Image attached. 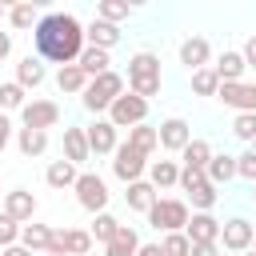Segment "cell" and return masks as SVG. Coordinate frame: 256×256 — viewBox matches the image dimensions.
Wrapping results in <instances>:
<instances>
[{"label":"cell","instance_id":"cell-46","mask_svg":"<svg viewBox=\"0 0 256 256\" xmlns=\"http://www.w3.org/2000/svg\"><path fill=\"white\" fill-rule=\"evenodd\" d=\"M8 140H12V120H8L4 112H0V152L8 148Z\"/></svg>","mask_w":256,"mask_h":256},{"label":"cell","instance_id":"cell-35","mask_svg":"<svg viewBox=\"0 0 256 256\" xmlns=\"http://www.w3.org/2000/svg\"><path fill=\"white\" fill-rule=\"evenodd\" d=\"M188 200H192V212H212L220 192H216V184H200L196 192H188Z\"/></svg>","mask_w":256,"mask_h":256},{"label":"cell","instance_id":"cell-38","mask_svg":"<svg viewBox=\"0 0 256 256\" xmlns=\"http://www.w3.org/2000/svg\"><path fill=\"white\" fill-rule=\"evenodd\" d=\"M216 88H220V80H216V72H212V68L192 72V92H196V96H216Z\"/></svg>","mask_w":256,"mask_h":256},{"label":"cell","instance_id":"cell-15","mask_svg":"<svg viewBox=\"0 0 256 256\" xmlns=\"http://www.w3.org/2000/svg\"><path fill=\"white\" fill-rule=\"evenodd\" d=\"M208 68L216 72V80H220V84H240V80H244V72H248L244 56H240L236 48H224V52L216 56V64H208Z\"/></svg>","mask_w":256,"mask_h":256},{"label":"cell","instance_id":"cell-40","mask_svg":"<svg viewBox=\"0 0 256 256\" xmlns=\"http://www.w3.org/2000/svg\"><path fill=\"white\" fill-rule=\"evenodd\" d=\"M236 176L248 180V184H256V152H252V148H244V152L236 156Z\"/></svg>","mask_w":256,"mask_h":256},{"label":"cell","instance_id":"cell-29","mask_svg":"<svg viewBox=\"0 0 256 256\" xmlns=\"http://www.w3.org/2000/svg\"><path fill=\"white\" fill-rule=\"evenodd\" d=\"M124 144H132L136 152H144V156H152L156 148H160V140H156V128L152 124H136V128H128V140Z\"/></svg>","mask_w":256,"mask_h":256},{"label":"cell","instance_id":"cell-48","mask_svg":"<svg viewBox=\"0 0 256 256\" xmlns=\"http://www.w3.org/2000/svg\"><path fill=\"white\" fill-rule=\"evenodd\" d=\"M0 256H32L24 244H8V248H0Z\"/></svg>","mask_w":256,"mask_h":256},{"label":"cell","instance_id":"cell-8","mask_svg":"<svg viewBox=\"0 0 256 256\" xmlns=\"http://www.w3.org/2000/svg\"><path fill=\"white\" fill-rule=\"evenodd\" d=\"M20 120H24V128L48 132V128L60 124V104H56V100H28V104L20 108Z\"/></svg>","mask_w":256,"mask_h":256},{"label":"cell","instance_id":"cell-32","mask_svg":"<svg viewBox=\"0 0 256 256\" xmlns=\"http://www.w3.org/2000/svg\"><path fill=\"white\" fill-rule=\"evenodd\" d=\"M88 252H92L88 228H64V256H88Z\"/></svg>","mask_w":256,"mask_h":256},{"label":"cell","instance_id":"cell-24","mask_svg":"<svg viewBox=\"0 0 256 256\" xmlns=\"http://www.w3.org/2000/svg\"><path fill=\"white\" fill-rule=\"evenodd\" d=\"M44 80H48V72H44V64H40L36 56H24V60L16 64V84H20L24 92H28V88H40Z\"/></svg>","mask_w":256,"mask_h":256},{"label":"cell","instance_id":"cell-1","mask_svg":"<svg viewBox=\"0 0 256 256\" xmlns=\"http://www.w3.org/2000/svg\"><path fill=\"white\" fill-rule=\"evenodd\" d=\"M32 44H36L40 60H52L60 68L76 64L84 52V24L72 12H44L32 28Z\"/></svg>","mask_w":256,"mask_h":256},{"label":"cell","instance_id":"cell-11","mask_svg":"<svg viewBox=\"0 0 256 256\" xmlns=\"http://www.w3.org/2000/svg\"><path fill=\"white\" fill-rule=\"evenodd\" d=\"M184 236L188 244H220V220L212 212H192L184 224Z\"/></svg>","mask_w":256,"mask_h":256},{"label":"cell","instance_id":"cell-31","mask_svg":"<svg viewBox=\"0 0 256 256\" xmlns=\"http://www.w3.org/2000/svg\"><path fill=\"white\" fill-rule=\"evenodd\" d=\"M48 236H52V228H48V224H36V220L20 228V244H24L28 252H44V248H48Z\"/></svg>","mask_w":256,"mask_h":256},{"label":"cell","instance_id":"cell-41","mask_svg":"<svg viewBox=\"0 0 256 256\" xmlns=\"http://www.w3.org/2000/svg\"><path fill=\"white\" fill-rule=\"evenodd\" d=\"M20 228H24V224H16L12 216H4V212H0V248L20 244Z\"/></svg>","mask_w":256,"mask_h":256},{"label":"cell","instance_id":"cell-50","mask_svg":"<svg viewBox=\"0 0 256 256\" xmlns=\"http://www.w3.org/2000/svg\"><path fill=\"white\" fill-rule=\"evenodd\" d=\"M0 20H8V4H0Z\"/></svg>","mask_w":256,"mask_h":256},{"label":"cell","instance_id":"cell-37","mask_svg":"<svg viewBox=\"0 0 256 256\" xmlns=\"http://www.w3.org/2000/svg\"><path fill=\"white\" fill-rule=\"evenodd\" d=\"M232 136L244 140V144H252V140H256V112H236V120H232Z\"/></svg>","mask_w":256,"mask_h":256},{"label":"cell","instance_id":"cell-16","mask_svg":"<svg viewBox=\"0 0 256 256\" xmlns=\"http://www.w3.org/2000/svg\"><path fill=\"white\" fill-rule=\"evenodd\" d=\"M208 60H212V44H208L204 36H188V40H180V64H184L188 72L208 68Z\"/></svg>","mask_w":256,"mask_h":256},{"label":"cell","instance_id":"cell-21","mask_svg":"<svg viewBox=\"0 0 256 256\" xmlns=\"http://www.w3.org/2000/svg\"><path fill=\"white\" fill-rule=\"evenodd\" d=\"M64 160L68 164H84V160H92V152H88V140H84V128H64Z\"/></svg>","mask_w":256,"mask_h":256},{"label":"cell","instance_id":"cell-2","mask_svg":"<svg viewBox=\"0 0 256 256\" xmlns=\"http://www.w3.org/2000/svg\"><path fill=\"white\" fill-rule=\"evenodd\" d=\"M128 92L140 96V100H152L160 92V56L156 52H136L128 60V76H124Z\"/></svg>","mask_w":256,"mask_h":256},{"label":"cell","instance_id":"cell-4","mask_svg":"<svg viewBox=\"0 0 256 256\" xmlns=\"http://www.w3.org/2000/svg\"><path fill=\"white\" fill-rule=\"evenodd\" d=\"M144 216H148V224H152L156 232L168 236V232H184V224H188L192 212H188V204L176 200V196H156V204H152Z\"/></svg>","mask_w":256,"mask_h":256},{"label":"cell","instance_id":"cell-34","mask_svg":"<svg viewBox=\"0 0 256 256\" xmlns=\"http://www.w3.org/2000/svg\"><path fill=\"white\" fill-rule=\"evenodd\" d=\"M128 0H100L96 4V20H104V24H116L120 28V20H128Z\"/></svg>","mask_w":256,"mask_h":256},{"label":"cell","instance_id":"cell-3","mask_svg":"<svg viewBox=\"0 0 256 256\" xmlns=\"http://www.w3.org/2000/svg\"><path fill=\"white\" fill-rule=\"evenodd\" d=\"M120 92H128V84H124V76H120V72H112V68H108L104 76L88 80V88L80 92V100H84V108H88V112H96V116H100V112H108V108H112V100H116Z\"/></svg>","mask_w":256,"mask_h":256},{"label":"cell","instance_id":"cell-18","mask_svg":"<svg viewBox=\"0 0 256 256\" xmlns=\"http://www.w3.org/2000/svg\"><path fill=\"white\" fill-rule=\"evenodd\" d=\"M176 180H180V164H176V160H148V184H152L156 192L176 188Z\"/></svg>","mask_w":256,"mask_h":256},{"label":"cell","instance_id":"cell-42","mask_svg":"<svg viewBox=\"0 0 256 256\" xmlns=\"http://www.w3.org/2000/svg\"><path fill=\"white\" fill-rule=\"evenodd\" d=\"M184 192H196L200 184H208V176H204V168H180V180H176Z\"/></svg>","mask_w":256,"mask_h":256},{"label":"cell","instance_id":"cell-5","mask_svg":"<svg viewBox=\"0 0 256 256\" xmlns=\"http://www.w3.org/2000/svg\"><path fill=\"white\" fill-rule=\"evenodd\" d=\"M116 132L120 128H136V124H148V100H140V96H132V92H120L116 100H112V108H108V116H104Z\"/></svg>","mask_w":256,"mask_h":256},{"label":"cell","instance_id":"cell-27","mask_svg":"<svg viewBox=\"0 0 256 256\" xmlns=\"http://www.w3.org/2000/svg\"><path fill=\"white\" fill-rule=\"evenodd\" d=\"M180 168H208V160H212V144L208 140H200V136H192L188 144H184V152H180Z\"/></svg>","mask_w":256,"mask_h":256},{"label":"cell","instance_id":"cell-20","mask_svg":"<svg viewBox=\"0 0 256 256\" xmlns=\"http://www.w3.org/2000/svg\"><path fill=\"white\" fill-rule=\"evenodd\" d=\"M76 176H80V168H76V164H68V160L60 156V160H52V164H48L44 184H48V188H56V192H64V188H72V184H76Z\"/></svg>","mask_w":256,"mask_h":256},{"label":"cell","instance_id":"cell-25","mask_svg":"<svg viewBox=\"0 0 256 256\" xmlns=\"http://www.w3.org/2000/svg\"><path fill=\"white\" fill-rule=\"evenodd\" d=\"M56 88H60L64 96H80V92L88 88V76H84V68H80V64H64V68L56 72Z\"/></svg>","mask_w":256,"mask_h":256},{"label":"cell","instance_id":"cell-13","mask_svg":"<svg viewBox=\"0 0 256 256\" xmlns=\"http://www.w3.org/2000/svg\"><path fill=\"white\" fill-rule=\"evenodd\" d=\"M4 216H12L16 224H32V220H36V196H32L28 188L4 192Z\"/></svg>","mask_w":256,"mask_h":256},{"label":"cell","instance_id":"cell-10","mask_svg":"<svg viewBox=\"0 0 256 256\" xmlns=\"http://www.w3.org/2000/svg\"><path fill=\"white\" fill-rule=\"evenodd\" d=\"M116 136H120V132H116L104 116H96V120L84 128V140H88V152H92V156H112V152H116V144H120Z\"/></svg>","mask_w":256,"mask_h":256},{"label":"cell","instance_id":"cell-9","mask_svg":"<svg viewBox=\"0 0 256 256\" xmlns=\"http://www.w3.org/2000/svg\"><path fill=\"white\" fill-rule=\"evenodd\" d=\"M156 140H160V148L164 152H184V144L192 140V128H188V120L184 116H168V120H160L156 124Z\"/></svg>","mask_w":256,"mask_h":256},{"label":"cell","instance_id":"cell-33","mask_svg":"<svg viewBox=\"0 0 256 256\" xmlns=\"http://www.w3.org/2000/svg\"><path fill=\"white\" fill-rule=\"evenodd\" d=\"M28 104V92L16 84V80H8V84H0V112L8 116V112H20Z\"/></svg>","mask_w":256,"mask_h":256},{"label":"cell","instance_id":"cell-22","mask_svg":"<svg viewBox=\"0 0 256 256\" xmlns=\"http://www.w3.org/2000/svg\"><path fill=\"white\" fill-rule=\"evenodd\" d=\"M204 176H208V184H228L232 176H236V156H228V152H212V160H208V168H204Z\"/></svg>","mask_w":256,"mask_h":256},{"label":"cell","instance_id":"cell-28","mask_svg":"<svg viewBox=\"0 0 256 256\" xmlns=\"http://www.w3.org/2000/svg\"><path fill=\"white\" fill-rule=\"evenodd\" d=\"M76 64L84 68V76H88V80H96V76H104V72L112 68L108 52H100V48H88V44H84V52H80V60H76Z\"/></svg>","mask_w":256,"mask_h":256},{"label":"cell","instance_id":"cell-39","mask_svg":"<svg viewBox=\"0 0 256 256\" xmlns=\"http://www.w3.org/2000/svg\"><path fill=\"white\" fill-rule=\"evenodd\" d=\"M188 236L184 232H168L164 240H160V256H188Z\"/></svg>","mask_w":256,"mask_h":256},{"label":"cell","instance_id":"cell-52","mask_svg":"<svg viewBox=\"0 0 256 256\" xmlns=\"http://www.w3.org/2000/svg\"><path fill=\"white\" fill-rule=\"evenodd\" d=\"M252 200H256V184H252Z\"/></svg>","mask_w":256,"mask_h":256},{"label":"cell","instance_id":"cell-12","mask_svg":"<svg viewBox=\"0 0 256 256\" xmlns=\"http://www.w3.org/2000/svg\"><path fill=\"white\" fill-rule=\"evenodd\" d=\"M252 220H244V216H232V220H224L220 224V244L228 248V252H248L252 248Z\"/></svg>","mask_w":256,"mask_h":256},{"label":"cell","instance_id":"cell-36","mask_svg":"<svg viewBox=\"0 0 256 256\" xmlns=\"http://www.w3.org/2000/svg\"><path fill=\"white\" fill-rule=\"evenodd\" d=\"M36 20H40V16H36L32 4H12V8H8V24L20 28V32H24V28H36Z\"/></svg>","mask_w":256,"mask_h":256},{"label":"cell","instance_id":"cell-49","mask_svg":"<svg viewBox=\"0 0 256 256\" xmlns=\"http://www.w3.org/2000/svg\"><path fill=\"white\" fill-rule=\"evenodd\" d=\"M136 256H160V244H140V252Z\"/></svg>","mask_w":256,"mask_h":256},{"label":"cell","instance_id":"cell-7","mask_svg":"<svg viewBox=\"0 0 256 256\" xmlns=\"http://www.w3.org/2000/svg\"><path fill=\"white\" fill-rule=\"evenodd\" d=\"M144 172H148V156L136 152L132 144H116V152H112V176L124 180V184H132V180H144Z\"/></svg>","mask_w":256,"mask_h":256},{"label":"cell","instance_id":"cell-19","mask_svg":"<svg viewBox=\"0 0 256 256\" xmlns=\"http://www.w3.org/2000/svg\"><path fill=\"white\" fill-rule=\"evenodd\" d=\"M136 252H140V236L132 224H120L116 236L104 244V256H136Z\"/></svg>","mask_w":256,"mask_h":256},{"label":"cell","instance_id":"cell-44","mask_svg":"<svg viewBox=\"0 0 256 256\" xmlns=\"http://www.w3.org/2000/svg\"><path fill=\"white\" fill-rule=\"evenodd\" d=\"M240 56H244V64H248V68H256V32H252V36L244 40V48H240Z\"/></svg>","mask_w":256,"mask_h":256},{"label":"cell","instance_id":"cell-45","mask_svg":"<svg viewBox=\"0 0 256 256\" xmlns=\"http://www.w3.org/2000/svg\"><path fill=\"white\" fill-rule=\"evenodd\" d=\"M188 256H220V244H192Z\"/></svg>","mask_w":256,"mask_h":256},{"label":"cell","instance_id":"cell-14","mask_svg":"<svg viewBox=\"0 0 256 256\" xmlns=\"http://www.w3.org/2000/svg\"><path fill=\"white\" fill-rule=\"evenodd\" d=\"M216 100L224 104V108H232V112H256V92H252V84H220L216 88Z\"/></svg>","mask_w":256,"mask_h":256},{"label":"cell","instance_id":"cell-55","mask_svg":"<svg viewBox=\"0 0 256 256\" xmlns=\"http://www.w3.org/2000/svg\"><path fill=\"white\" fill-rule=\"evenodd\" d=\"M252 92H256V84H252Z\"/></svg>","mask_w":256,"mask_h":256},{"label":"cell","instance_id":"cell-6","mask_svg":"<svg viewBox=\"0 0 256 256\" xmlns=\"http://www.w3.org/2000/svg\"><path fill=\"white\" fill-rule=\"evenodd\" d=\"M72 192H76V204L84 208V212H108V184H104V176H96V172H80L76 176V184H72Z\"/></svg>","mask_w":256,"mask_h":256},{"label":"cell","instance_id":"cell-43","mask_svg":"<svg viewBox=\"0 0 256 256\" xmlns=\"http://www.w3.org/2000/svg\"><path fill=\"white\" fill-rule=\"evenodd\" d=\"M48 256H64V228H52V236H48V248H44Z\"/></svg>","mask_w":256,"mask_h":256},{"label":"cell","instance_id":"cell-54","mask_svg":"<svg viewBox=\"0 0 256 256\" xmlns=\"http://www.w3.org/2000/svg\"><path fill=\"white\" fill-rule=\"evenodd\" d=\"M248 148H252V152H256V140H252V144H248Z\"/></svg>","mask_w":256,"mask_h":256},{"label":"cell","instance_id":"cell-30","mask_svg":"<svg viewBox=\"0 0 256 256\" xmlns=\"http://www.w3.org/2000/svg\"><path fill=\"white\" fill-rule=\"evenodd\" d=\"M116 228H120V220H116L112 212H96V216H92L88 236H92V244H108V240L116 236Z\"/></svg>","mask_w":256,"mask_h":256},{"label":"cell","instance_id":"cell-53","mask_svg":"<svg viewBox=\"0 0 256 256\" xmlns=\"http://www.w3.org/2000/svg\"><path fill=\"white\" fill-rule=\"evenodd\" d=\"M244 256H256V252H252V248H248V252H244Z\"/></svg>","mask_w":256,"mask_h":256},{"label":"cell","instance_id":"cell-51","mask_svg":"<svg viewBox=\"0 0 256 256\" xmlns=\"http://www.w3.org/2000/svg\"><path fill=\"white\" fill-rule=\"evenodd\" d=\"M252 252H256V232H252Z\"/></svg>","mask_w":256,"mask_h":256},{"label":"cell","instance_id":"cell-26","mask_svg":"<svg viewBox=\"0 0 256 256\" xmlns=\"http://www.w3.org/2000/svg\"><path fill=\"white\" fill-rule=\"evenodd\" d=\"M16 148H20V156H24V160H32V156H44V152H48V132L20 128V132H16Z\"/></svg>","mask_w":256,"mask_h":256},{"label":"cell","instance_id":"cell-23","mask_svg":"<svg viewBox=\"0 0 256 256\" xmlns=\"http://www.w3.org/2000/svg\"><path fill=\"white\" fill-rule=\"evenodd\" d=\"M156 196H160V192H156L148 180H132L128 192H124V204H128L132 212H148V208L156 204Z\"/></svg>","mask_w":256,"mask_h":256},{"label":"cell","instance_id":"cell-17","mask_svg":"<svg viewBox=\"0 0 256 256\" xmlns=\"http://www.w3.org/2000/svg\"><path fill=\"white\" fill-rule=\"evenodd\" d=\"M84 44L88 48H100V52H112L120 44V28L116 24H104V20H92V24H84Z\"/></svg>","mask_w":256,"mask_h":256},{"label":"cell","instance_id":"cell-47","mask_svg":"<svg viewBox=\"0 0 256 256\" xmlns=\"http://www.w3.org/2000/svg\"><path fill=\"white\" fill-rule=\"evenodd\" d=\"M8 56H12V36H8V32H0V64H4Z\"/></svg>","mask_w":256,"mask_h":256}]
</instances>
